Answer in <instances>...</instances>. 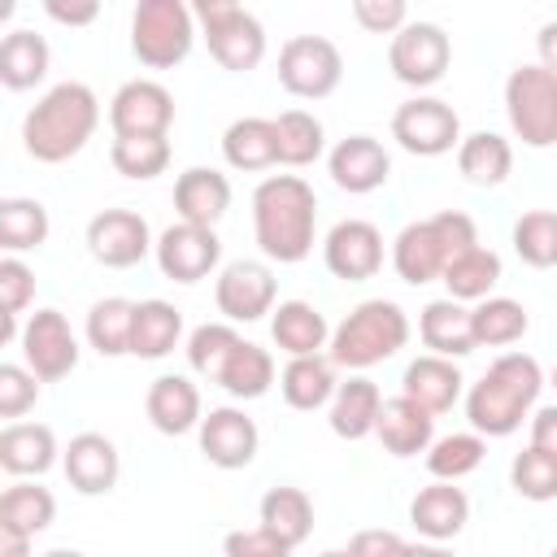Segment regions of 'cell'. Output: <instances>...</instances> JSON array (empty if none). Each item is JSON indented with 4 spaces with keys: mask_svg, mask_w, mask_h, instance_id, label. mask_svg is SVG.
<instances>
[{
    "mask_svg": "<svg viewBox=\"0 0 557 557\" xmlns=\"http://www.w3.org/2000/svg\"><path fill=\"white\" fill-rule=\"evenodd\" d=\"M318 231V196L300 174H270L252 191V235L257 248L278 261L296 265L313 252Z\"/></svg>",
    "mask_w": 557,
    "mask_h": 557,
    "instance_id": "cell-1",
    "label": "cell"
},
{
    "mask_svg": "<svg viewBox=\"0 0 557 557\" xmlns=\"http://www.w3.org/2000/svg\"><path fill=\"white\" fill-rule=\"evenodd\" d=\"M100 126V100L87 83H57L48 87L35 109L22 117V148L44 161V165H61L70 157H78L87 148V139Z\"/></svg>",
    "mask_w": 557,
    "mask_h": 557,
    "instance_id": "cell-2",
    "label": "cell"
},
{
    "mask_svg": "<svg viewBox=\"0 0 557 557\" xmlns=\"http://www.w3.org/2000/svg\"><path fill=\"white\" fill-rule=\"evenodd\" d=\"M544 387V370L531 352H500L479 383L466 392V418L483 440H505L535 409Z\"/></svg>",
    "mask_w": 557,
    "mask_h": 557,
    "instance_id": "cell-3",
    "label": "cell"
},
{
    "mask_svg": "<svg viewBox=\"0 0 557 557\" xmlns=\"http://www.w3.org/2000/svg\"><path fill=\"white\" fill-rule=\"evenodd\" d=\"M479 244V226L470 213L461 209H440L422 222H409L396 239H392V270L409 283V287H422V283H435L444 278V270L470 252Z\"/></svg>",
    "mask_w": 557,
    "mask_h": 557,
    "instance_id": "cell-4",
    "label": "cell"
},
{
    "mask_svg": "<svg viewBox=\"0 0 557 557\" xmlns=\"http://www.w3.org/2000/svg\"><path fill=\"white\" fill-rule=\"evenodd\" d=\"M409 344V318L396 300H361L357 309L344 313V322L331 331V361L344 370H370L387 357H396Z\"/></svg>",
    "mask_w": 557,
    "mask_h": 557,
    "instance_id": "cell-5",
    "label": "cell"
},
{
    "mask_svg": "<svg viewBox=\"0 0 557 557\" xmlns=\"http://www.w3.org/2000/svg\"><path fill=\"white\" fill-rule=\"evenodd\" d=\"M196 44V13L183 0H139L131 13V52L148 70H174Z\"/></svg>",
    "mask_w": 557,
    "mask_h": 557,
    "instance_id": "cell-6",
    "label": "cell"
},
{
    "mask_svg": "<svg viewBox=\"0 0 557 557\" xmlns=\"http://www.w3.org/2000/svg\"><path fill=\"white\" fill-rule=\"evenodd\" d=\"M191 13L200 22L209 57L222 70L248 74V70L261 65V57H265V26L257 22V13H248L244 4H231V0H200Z\"/></svg>",
    "mask_w": 557,
    "mask_h": 557,
    "instance_id": "cell-7",
    "label": "cell"
},
{
    "mask_svg": "<svg viewBox=\"0 0 557 557\" xmlns=\"http://www.w3.org/2000/svg\"><path fill=\"white\" fill-rule=\"evenodd\" d=\"M505 117L527 148H553L557 144V74L544 70L540 61L518 65L505 78Z\"/></svg>",
    "mask_w": 557,
    "mask_h": 557,
    "instance_id": "cell-8",
    "label": "cell"
},
{
    "mask_svg": "<svg viewBox=\"0 0 557 557\" xmlns=\"http://www.w3.org/2000/svg\"><path fill=\"white\" fill-rule=\"evenodd\" d=\"M344 78V57L326 35H292L278 48V83L296 100H326Z\"/></svg>",
    "mask_w": 557,
    "mask_h": 557,
    "instance_id": "cell-9",
    "label": "cell"
},
{
    "mask_svg": "<svg viewBox=\"0 0 557 557\" xmlns=\"http://www.w3.org/2000/svg\"><path fill=\"white\" fill-rule=\"evenodd\" d=\"M448 65H453V39L435 22H409L387 44V70H392V78L405 83V87H413V91L435 87L448 74Z\"/></svg>",
    "mask_w": 557,
    "mask_h": 557,
    "instance_id": "cell-10",
    "label": "cell"
},
{
    "mask_svg": "<svg viewBox=\"0 0 557 557\" xmlns=\"http://www.w3.org/2000/svg\"><path fill=\"white\" fill-rule=\"evenodd\" d=\"M392 139L413 157H444L461 144V117L440 96H413L392 113Z\"/></svg>",
    "mask_w": 557,
    "mask_h": 557,
    "instance_id": "cell-11",
    "label": "cell"
},
{
    "mask_svg": "<svg viewBox=\"0 0 557 557\" xmlns=\"http://www.w3.org/2000/svg\"><path fill=\"white\" fill-rule=\"evenodd\" d=\"M22 361L39 383H57L78 366V335L61 309H35L22 326Z\"/></svg>",
    "mask_w": 557,
    "mask_h": 557,
    "instance_id": "cell-12",
    "label": "cell"
},
{
    "mask_svg": "<svg viewBox=\"0 0 557 557\" xmlns=\"http://www.w3.org/2000/svg\"><path fill=\"white\" fill-rule=\"evenodd\" d=\"M174 122V96L157 78H131L109 100V126L113 139H144V135H170Z\"/></svg>",
    "mask_w": 557,
    "mask_h": 557,
    "instance_id": "cell-13",
    "label": "cell"
},
{
    "mask_svg": "<svg viewBox=\"0 0 557 557\" xmlns=\"http://www.w3.org/2000/svg\"><path fill=\"white\" fill-rule=\"evenodd\" d=\"M152 248H157V239L135 209H100L87 222V252L109 270H131Z\"/></svg>",
    "mask_w": 557,
    "mask_h": 557,
    "instance_id": "cell-14",
    "label": "cell"
},
{
    "mask_svg": "<svg viewBox=\"0 0 557 557\" xmlns=\"http://www.w3.org/2000/svg\"><path fill=\"white\" fill-rule=\"evenodd\" d=\"M152 257H157V265H161L165 278H174V283H200V278H209V274L218 270V261H222V239H218V231H209V226L174 222V226H165V231L157 235Z\"/></svg>",
    "mask_w": 557,
    "mask_h": 557,
    "instance_id": "cell-15",
    "label": "cell"
},
{
    "mask_svg": "<svg viewBox=\"0 0 557 557\" xmlns=\"http://www.w3.org/2000/svg\"><path fill=\"white\" fill-rule=\"evenodd\" d=\"M274 296L278 283L265 261H231L213 283V300L226 322H261L265 313H274Z\"/></svg>",
    "mask_w": 557,
    "mask_h": 557,
    "instance_id": "cell-16",
    "label": "cell"
},
{
    "mask_svg": "<svg viewBox=\"0 0 557 557\" xmlns=\"http://www.w3.org/2000/svg\"><path fill=\"white\" fill-rule=\"evenodd\" d=\"M322 261L344 283H366L383 270V235L366 218H344L322 239Z\"/></svg>",
    "mask_w": 557,
    "mask_h": 557,
    "instance_id": "cell-17",
    "label": "cell"
},
{
    "mask_svg": "<svg viewBox=\"0 0 557 557\" xmlns=\"http://www.w3.org/2000/svg\"><path fill=\"white\" fill-rule=\"evenodd\" d=\"M196 435H200L205 461L218 466V470H244V466H252V457L261 448V431H257V422L239 405L209 409L200 418V431Z\"/></svg>",
    "mask_w": 557,
    "mask_h": 557,
    "instance_id": "cell-18",
    "label": "cell"
},
{
    "mask_svg": "<svg viewBox=\"0 0 557 557\" xmlns=\"http://www.w3.org/2000/svg\"><path fill=\"white\" fill-rule=\"evenodd\" d=\"M61 470L70 479V487L78 496H104L117 487V474H122V457H117V444L100 431H78L65 448H61Z\"/></svg>",
    "mask_w": 557,
    "mask_h": 557,
    "instance_id": "cell-19",
    "label": "cell"
},
{
    "mask_svg": "<svg viewBox=\"0 0 557 557\" xmlns=\"http://www.w3.org/2000/svg\"><path fill=\"white\" fill-rule=\"evenodd\" d=\"M326 170H331V183L348 196H370L387 183L392 174V157L387 148L374 139V135H348L331 148L326 157Z\"/></svg>",
    "mask_w": 557,
    "mask_h": 557,
    "instance_id": "cell-20",
    "label": "cell"
},
{
    "mask_svg": "<svg viewBox=\"0 0 557 557\" xmlns=\"http://www.w3.org/2000/svg\"><path fill=\"white\" fill-rule=\"evenodd\" d=\"M409 522H413V531H418L422 540L444 544V540L461 535V527L470 522V496H466L457 483L435 479V483H426V487L409 500Z\"/></svg>",
    "mask_w": 557,
    "mask_h": 557,
    "instance_id": "cell-21",
    "label": "cell"
},
{
    "mask_svg": "<svg viewBox=\"0 0 557 557\" xmlns=\"http://www.w3.org/2000/svg\"><path fill=\"white\" fill-rule=\"evenodd\" d=\"M174 209H178V222H191V226H218L231 209V178L213 165H191L178 174L174 183Z\"/></svg>",
    "mask_w": 557,
    "mask_h": 557,
    "instance_id": "cell-22",
    "label": "cell"
},
{
    "mask_svg": "<svg viewBox=\"0 0 557 557\" xmlns=\"http://www.w3.org/2000/svg\"><path fill=\"white\" fill-rule=\"evenodd\" d=\"M144 413L148 422L161 431V435H187V431H200V387L187 379V374H161L152 379L148 396H144Z\"/></svg>",
    "mask_w": 557,
    "mask_h": 557,
    "instance_id": "cell-23",
    "label": "cell"
},
{
    "mask_svg": "<svg viewBox=\"0 0 557 557\" xmlns=\"http://www.w3.org/2000/svg\"><path fill=\"white\" fill-rule=\"evenodd\" d=\"M61 448L48 422H9L0 431V466L13 479H39L57 466Z\"/></svg>",
    "mask_w": 557,
    "mask_h": 557,
    "instance_id": "cell-24",
    "label": "cell"
},
{
    "mask_svg": "<svg viewBox=\"0 0 557 557\" xmlns=\"http://www.w3.org/2000/svg\"><path fill=\"white\" fill-rule=\"evenodd\" d=\"M379 444L392 457H418L435 444V413H426L418 400L409 396H392L379 409V426H374Z\"/></svg>",
    "mask_w": 557,
    "mask_h": 557,
    "instance_id": "cell-25",
    "label": "cell"
},
{
    "mask_svg": "<svg viewBox=\"0 0 557 557\" xmlns=\"http://www.w3.org/2000/svg\"><path fill=\"white\" fill-rule=\"evenodd\" d=\"M418 339H422L435 357H448V361L470 357V352L479 348V344H474L470 309H466L461 300H453V296L422 305V313H418Z\"/></svg>",
    "mask_w": 557,
    "mask_h": 557,
    "instance_id": "cell-26",
    "label": "cell"
},
{
    "mask_svg": "<svg viewBox=\"0 0 557 557\" xmlns=\"http://www.w3.org/2000/svg\"><path fill=\"white\" fill-rule=\"evenodd\" d=\"M461 370H457V361H448V357H435V352H422V357H413L409 366H405V374H400V396H409V400H418L426 413H448L453 405H457V396H461Z\"/></svg>",
    "mask_w": 557,
    "mask_h": 557,
    "instance_id": "cell-27",
    "label": "cell"
},
{
    "mask_svg": "<svg viewBox=\"0 0 557 557\" xmlns=\"http://www.w3.org/2000/svg\"><path fill=\"white\" fill-rule=\"evenodd\" d=\"M270 335L287 357H313L331 344V326L309 300H278L270 313Z\"/></svg>",
    "mask_w": 557,
    "mask_h": 557,
    "instance_id": "cell-28",
    "label": "cell"
},
{
    "mask_svg": "<svg viewBox=\"0 0 557 557\" xmlns=\"http://www.w3.org/2000/svg\"><path fill=\"white\" fill-rule=\"evenodd\" d=\"M326 409H331L326 422H331V431H335L339 440H366V435H374V426H379L383 392H379V383H370L366 374H352L348 383L335 387V396H331Z\"/></svg>",
    "mask_w": 557,
    "mask_h": 557,
    "instance_id": "cell-29",
    "label": "cell"
},
{
    "mask_svg": "<svg viewBox=\"0 0 557 557\" xmlns=\"http://www.w3.org/2000/svg\"><path fill=\"white\" fill-rule=\"evenodd\" d=\"M222 157H226L231 170H244V174H257V170L278 165V131H274V117H235L222 131Z\"/></svg>",
    "mask_w": 557,
    "mask_h": 557,
    "instance_id": "cell-30",
    "label": "cell"
},
{
    "mask_svg": "<svg viewBox=\"0 0 557 557\" xmlns=\"http://www.w3.org/2000/svg\"><path fill=\"white\" fill-rule=\"evenodd\" d=\"M335 387H339V383H335V361L322 357V352H313V357H287V366H283V374H278L283 400H287L292 409H300V413H313V409L331 405Z\"/></svg>",
    "mask_w": 557,
    "mask_h": 557,
    "instance_id": "cell-31",
    "label": "cell"
},
{
    "mask_svg": "<svg viewBox=\"0 0 557 557\" xmlns=\"http://www.w3.org/2000/svg\"><path fill=\"white\" fill-rule=\"evenodd\" d=\"M183 339V313L170 300H135V326H131V357L161 361Z\"/></svg>",
    "mask_w": 557,
    "mask_h": 557,
    "instance_id": "cell-32",
    "label": "cell"
},
{
    "mask_svg": "<svg viewBox=\"0 0 557 557\" xmlns=\"http://www.w3.org/2000/svg\"><path fill=\"white\" fill-rule=\"evenodd\" d=\"M457 170L474 187H500L509 178V170H513V148L496 131L461 135V144H457Z\"/></svg>",
    "mask_w": 557,
    "mask_h": 557,
    "instance_id": "cell-33",
    "label": "cell"
},
{
    "mask_svg": "<svg viewBox=\"0 0 557 557\" xmlns=\"http://www.w3.org/2000/svg\"><path fill=\"white\" fill-rule=\"evenodd\" d=\"M257 513H261V527L270 535H278L287 548H300L313 535V500H309L305 487H287V483L270 487L261 496V509Z\"/></svg>",
    "mask_w": 557,
    "mask_h": 557,
    "instance_id": "cell-34",
    "label": "cell"
},
{
    "mask_svg": "<svg viewBox=\"0 0 557 557\" xmlns=\"http://www.w3.org/2000/svg\"><path fill=\"white\" fill-rule=\"evenodd\" d=\"M57 518V496L30 479H17L4 487L0 496V531H13V535H26L35 540L39 531H48Z\"/></svg>",
    "mask_w": 557,
    "mask_h": 557,
    "instance_id": "cell-35",
    "label": "cell"
},
{
    "mask_svg": "<svg viewBox=\"0 0 557 557\" xmlns=\"http://www.w3.org/2000/svg\"><path fill=\"white\" fill-rule=\"evenodd\" d=\"M48 61H52L48 39L35 35V30H26V26H17V30H9L4 44H0V83H4L9 91H30L35 83H44Z\"/></svg>",
    "mask_w": 557,
    "mask_h": 557,
    "instance_id": "cell-36",
    "label": "cell"
},
{
    "mask_svg": "<svg viewBox=\"0 0 557 557\" xmlns=\"http://www.w3.org/2000/svg\"><path fill=\"white\" fill-rule=\"evenodd\" d=\"M48 231H52L48 209L35 196H4L0 200V248H4V257L44 248Z\"/></svg>",
    "mask_w": 557,
    "mask_h": 557,
    "instance_id": "cell-37",
    "label": "cell"
},
{
    "mask_svg": "<svg viewBox=\"0 0 557 557\" xmlns=\"http://www.w3.org/2000/svg\"><path fill=\"white\" fill-rule=\"evenodd\" d=\"M278 131V165L287 170H305L326 152V131L309 109H283L274 117Z\"/></svg>",
    "mask_w": 557,
    "mask_h": 557,
    "instance_id": "cell-38",
    "label": "cell"
},
{
    "mask_svg": "<svg viewBox=\"0 0 557 557\" xmlns=\"http://www.w3.org/2000/svg\"><path fill=\"white\" fill-rule=\"evenodd\" d=\"M470 322H474V344L479 348H509L531 326L522 300H513V296H487V300H479L470 309Z\"/></svg>",
    "mask_w": 557,
    "mask_h": 557,
    "instance_id": "cell-39",
    "label": "cell"
},
{
    "mask_svg": "<svg viewBox=\"0 0 557 557\" xmlns=\"http://www.w3.org/2000/svg\"><path fill=\"white\" fill-rule=\"evenodd\" d=\"M131 326H135V300L126 296H104L87 309V344L100 357H126L131 352Z\"/></svg>",
    "mask_w": 557,
    "mask_h": 557,
    "instance_id": "cell-40",
    "label": "cell"
},
{
    "mask_svg": "<svg viewBox=\"0 0 557 557\" xmlns=\"http://www.w3.org/2000/svg\"><path fill=\"white\" fill-rule=\"evenodd\" d=\"M444 287H448V296L453 300H487L492 296V287L500 283V257L492 252V248H483V244H474L470 252H461L448 270H444V278H440Z\"/></svg>",
    "mask_w": 557,
    "mask_h": 557,
    "instance_id": "cell-41",
    "label": "cell"
},
{
    "mask_svg": "<svg viewBox=\"0 0 557 557\" xmlns=\"http://www.w3.org/2000/svg\"><path fill=\"white\" fill-rule=\"evenodd\" d=\"M239 344H244V335L231 322H205V326H196L187 335V366H191V374H200L205 383H218L222 370H226V361H231V352Z\"/></svg>",
    "mask_w": 557,
    "mask_h": 557,
    "instance_id": "cell-42",
    "label": "cell"
},
{
    "mask_svg": "<svg viewBox=\"0 0 557 557\" xmlns=\"http://www.w3.org/2000/svg\"><path fill=\"white\" fill-rule=\"evenodd\" d=\"M270 383H274V357L261 344H248V339L231 352V361L218 379V387L231 392L235 400H257V396L270 392Z\"/></svg>",
    "mask_w": 557,
    "mask_h": 557,
    "instance_id": "cell-43",
    "label": "cell"
},
{
    "mask_svg": "<svg viewBox=\"0 0 557 557\" xmlns=\"http://www.w3.org/2000/svg\"><path fill=\"white\" fill-rule=\"evenodd\" d=\"M483 453H487V440L479 431H457V435H444L426 448V470H431V479L457 483L483 466Z\"/></svg>",
    "mask_w": 557,
    "mask_h": 557,
    "instance_id": "cell-44",
    "label": "cell"
},
{
    "mask_svg": "<svg viewBox=\"0 0 557 557\" xmlns=\"http://www.w3.org/2000/svg\"><path fill=\"white\" fill-rule=\"evenodd\" d=\"M35 300V270L22 257H0V339L13 344L22 339L17 318Z\"/></svg>",
    "mask_w": 557,
    "mask_h": 557,
    "instance_id": "cell-45",
    "label": "cell"
},
{
    "mask_svg": "<svg viewBox=\"0 0 557 557\" xmlns=\"http://www.w3.org/2000/svg\"><path fill=\"white\" fill-rule=\"evenodd\" d=\"M513 252L531 270H557V213L531 209L513 222Z\"/></svg>",
    "mask_w": 557,
    "mask_h": 557,
    "instance_id": "cell-46",
    "label": "cell"
},
{
    "mask_svg": "<svg viewBox=\"0 0 557 557\" xmlns=\"http://www.w3.org/2000/svg\"><path fill=\"white\" fill-rule=\"evenodd\" d=\"M109 161L122 178H135V183H148L157 174H165L170 165V139L165 135H144V139H113L109 148Z\"/></svg>",
    "mask_w": 557,
    "mask_h": 557,
    "instance_id": "cell-47",
    "label": "cell"
},
{
    "mask_svg": "<svg viewBox=\"0 0 557 557\" xmlns=\"http://www.w3.org/2000/svg\"><path fill=\"white\" fill-rule=\"evenodd\" d=\"M509 483H513V492L522 500H535V505L557 500V457H548V453H540V448L527 444L509 461Z\"/></svg>",
    "mask_w": 557,
    "mask_h": 557,
    "instance_id": "cell-48",
    "label": "cell"
},
{
    "mask_svg": "<svg viewBox=\"0 0 557 557\" xmlns=\"http://www.w3.org/2000/svg\"><path fill=\"white\" fill-rule=\"evenodd\" d=\"M35 400H39V379L26 366L4 361L0 366V418L17 422L26 409H35Z\"/></svg>",
    "mask_w": 557,
    "mask_h": 557,
    "instance_id": "cell-49",
    "label": "cell"
},
{
    "mask_svg": "<svg viewBox=\"0 0 557 557\" xmlns=\"http://www.w3.org/2000/svg\"><path fill=\"white\" fill-rule=\"evenodd\" d=\"M352 17L370 35H396L409 26V4L405 0H352Z\"/></svg>",
    "mask_w": 557,
    "mask_h": 557,
    "instance_id": "cell-50",
    "label": "cell"
},
{
    "mask_svg": "<svg viewBox=\"0 0 557 557\" xmlns=\"http://www.w3.org/2000/svg\"><path fill=\"white\" fill-rule=\"evenodd\" d=\"M222 557H292V548L265 527H244V531H226Z\"/></svg>",
    "mask_w": 557,
    "mask_h": 557,
    "instance_id": "cell-51",
    "label": "cell"
},
{
    "mask_svg": "<svg viewBox=\"0 0 557 557\" xmlns=\"http://www.w3.org/2000/svg\"><path fill=\"white\" fill-rule=\"evenodd\" d=\"M409 540L405 535H396V531H387V527H366V531H357L352 540H348V557H409Z\"/></svg>",
    "mask_w": 557,
    "mask_h": 557,
    "instance_id": "cell-52",
    "label": "cell"
},
{
    "mask_svg": "<svg viewBox=\"0 0 557 557\" xmlns=\"http://www.w3.org/2000/svg\"><path fill=\"white\" fill-rule=\"evenodd\" d=\"M44 13L52 17V22H61V26H91L96 17H100V4L96 0H48L44 4Z\"/></svg>",
    "mask_w": 557,
    "mask_h": 557,
    "instance_id": "cell-53",
    "label": "cell"
},
{
    "mask_svg": "<svg viewBox=\"0 0 557 557\" xmlns=\"http://www.w3.org/2000/svg\"><path fill=\"white\" fill-rule=\"evenodd\" d=\"M531 448L557 457V405H544L531 413Z\"/></svg>",
    "mask_w": 557,
    "mask_h": 557,
    "instance_id": "cell-54",
    "label": "cell"
},
{
    "mask_svg": "<svg viewBox=\"0 0 557 557\" xmlns=\"http://www.w3.org/2000/svg\"><path fill=\"white\" fill-rule=\"evenodd\" d=\"M535 52H540V65L557 74V22H544L540 35H535Z\"/></svg>",
    "mask_w": 557,
    "mask_h": 557,
    "instance_id": "cell-55",
    "label": "cell"
},
{
    "mask_svg": "<svg viewBox=\"0 0 557 557\" xmlns=\"http://www.w3.org/2000/svg\"><path fill=\"white\" fill-rule=\"evenodd\" d=\"M0 557H30V540L13 535V531H0Z\"/></svg>",
    "mask_w": 557,
    "mask_h": 557,
    "instance_id": "cell-56",
    "label": "cell"
},
{
    "mask_svg": "<svg viewBox=\"0 0 557 557\" xmlns=\"http://www.w3.org/2000/svg\"><path fill=\"white\" fill-rule=\"evenodd\" d=\"M409 557H457V553H453V548H444V544H431V540H426V544H413V548H409Z\"/></svg>",
    "mask_w": 557,
    "mask_h": 557,
    "instance_id": "cell-57",
    "label": "cell"
},
{
    "mask_svg": "<svg viewBox=\"0 0 557 557\" xmlns=\"http://www.w3.org/2000/svg\"><path fill=\"white\" fill-rule=\"evenodd\" d=\"M44 557H87V553H78V548H48Z\"/></svg>",
    "mask_w": 557,
    "mask_h": 557,
    "instance_id": "cell-58",
    "label": "cell"
},
{
    "mask_svg": "<svg viewBox=\"0 0 557 557\" xmlns=\"http://www.w3.org/2000/svg\"><path fill=\"white\" fill-rule=\"evenodd\" d=\"M318 557H348L344 548H326V553H318Z\"/></svg>",
    "mask_w": 557,
    "mask_h": 557,
    "instance_id": "cell-59",
    "label": "cell"
},
{
    "mask_svg": "<svg viewBox=\"0 0 557 557\" xmlns=\"http://www.w3.org/2000/svg\"><path fill=\"white\" fill-rule=\"evenodd\" d=\"M548 387H553V392H557V366H553V374H548Z\"/></svg>",
    "mask_w": 557,
    "mask_h": 557,
    "instance_id": "cell-60",
    "label": "cell"
},
{
    "mask_svg": "<svg viewBox=\"0 0 557 557\" xmlns=\"http://www.w3.org/2000/svg\"><path fill=\"white\" fill-rule=\"evenodd\" d=\"M548 557H557V544H553V553H548Z\"/></svg>",
    "mask_w": 557,
    "mask_h": 557,
    "instance_id": "cell-61",
    "label": "cell"
}]
</instances>
